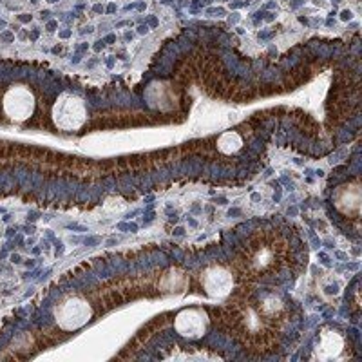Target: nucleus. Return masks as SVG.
Instances as JSON below:
<instances>
[{
	"label": "nucleus",
	"instance_id": "obj_1",
	"mask_svg": "<svg viewBox=\"0 0 362 362\" xmlns=\"http://www.w3.org/2000/svg\"><path fill=\"white\" fill-rule=\"evenodd\" d=\"M87 111L82 100L74 95H62L53 105V122L62 131H76L86 124Z\"/></svg>",
	"mask_w": 362,
	"mask_h": 362
},
{
	"label": "nucleus",
	"instance_id": "obj_2",
	"mask_svg": "<svg viewBox=\"0 0 362 362\" xmlns=\"http://www.w3.org/2000/svg\"><path fill=\"white\" fill-rule=\"evenodd\" d=\"M35 111L33 93L24 86L11 87L4 96V112L15 122H24Z\"/></svg>",
	"mask_w": 362,
	"mask_h": 362
},
{
	"label": "nucleus",
	"instance_id": "obj_3",
	"mask_svg": "<svg viewBox=\"0 0 362 362\" xmlns=\"http://www.w3.org/2000/svg\"><path fill=\"white\" fill-rule=\"evenodd\" d=\"M90 319V306L80 297L64 300L57 310V321L64 329H76Z\"/></svg>",
	"mask_w": 362,
	"mask_h": 362
},
{
	"label": "nucleus",
	"instance_id": "obj_4",
	"mask_svg": "<svg viewBox=\"0 0 362 362\" xmlns=\"http://www.w3.org/2000/svg\"><path fill=\"white\" fill-rule=\"evenodd\" d=\"M247 270L254 272V274H264L276 268L277 263V247L276 245H255L248 250L247 255Z\"/></svg>",
	"mask_w": 362,
	"mask_h": 362
},
{
	"label": "nucleus",
	"instance_id": "obj_5",
	"mask_svg": "<svg viewBox=\"0 0 362 362\" xmlns=\"http://www.w3.org/2000/svg\"><path fill=\"white\" fill-rule=\"evenodd\" d=\"M177 334L189 339H199L205 334L206 328V317L199 310H183L176 315L174 321Z\"/></svg>",
	"mask_w": 362,
	"mask_h": 362
},
{
	"label": "nucleus",
	"instance_id": "obj_6",
	"mask_svg": "<svg viewBox=\"0 0 362 362\" xmlns=\"http://www.w3.org/2000/svg\"><path fill=\"white\" fill-rule=\"evenodd\" d=\"M232 284H234V279H232L230 272L225 270L221 267L209 268L203 276V286H205V292L212 297H225L230 293Z\"/></svg>",
	"mask_w": 362,
	"mask_h": 362
},
{
	"label": "nucleus",
	"instance_id": "obj_7",
	"mask_svg": "<svg viewBox=\"0 0 362 362\" xmlns=\"http://www.w3.org/2000/svg\"><path fill=\"white\" fill-rule=\"evenodd\" d=\"M335 206L344 214H357L361 209V187L358 183L344 185L335 192Z\"/></svg>",
	"mask_w": 362,
	"mask_h": 362
},
{
	"label": "nucleus",
	"instance_id": "obj_8",
	"mask_svg": "<svg viewBox=\"0 0 362 362\" xmlns=\"http://www.w3.org/2000/svg\"><path fill=\"white\" fill-rule=\"evenodd\" d=\"M342 350V339L337 334H322L321 344H319V354L322 358L337 357Z\"/></svg>",
	"mask_w": 362,
	"mask_h": 362
},
{
	"label": "nucleus",
	"instance_id": "obj_9",
	"mask_svg": "<svg viewBox=\"0 0 362 362\" xmlns=\"http://www.w3.org/2000/svg\"><path fill=\"white\" fill-rule=\"evenodd\" d=\"M241 145H243V140L239 138L238 132H225L218 140V148L225 154L235 153V151L241 148Z\"/></svg>",
	"mask_w": 362,
	"mask_h": 362
}]
</instances>
